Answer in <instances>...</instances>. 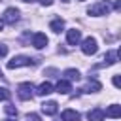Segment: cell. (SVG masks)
Masks as SVG:
<instances>
[{"label": "cell", "mask_w": 121, "mask_h": 121, "mask_svg": "<svg viewBox=\"0 0 121 121\" xmlns=\"http://www.w3.org/2000/svg\"><path fill=\"white\" fill-rule=\"evenodd\" d=\"M38 62H40V59H30V57H25V55H17L8 62V68L13 70V68H19V66H30V64H38Z\"/></svg>", "instance_id": "6da1fadb"}, {"label": "cell", "mask_w": 121, "mask_h": 121, "mask_svg": "<svg viewBox=\"0 0 121 121\" xmlns=\"http://www.w3.org/2000/svg\"><path fill=\"white\" fill-rule=\"evenodd\" d=\"M89 15H108L110 13V2L108 0H100L96 4H93L89 9H87Z\"/></svg>", "instance_id": "7a4b0ae2"}, {"label": "cell", "mask_w": 121, "mask_h": 121, "mask_svg": "<svg viewBox=\"0 0 121 121\" xmlns=\"http://www.w3.org/2000/svg\"><path fill=\"white\" fill-rule=\"evenodd\" d=\"M17 95H19L21 100H30V98L34 96V87H32V83H28V81L19 83V85H17Z\"/></svg>", "instance_id": "3957f363"}, {"label": "cell", "mask_w": 121, "mask_h": 121, "mask_svg": "<svg viewBox=\"0 0 121 121\" xmlns=\"http://www.w3.org/2000/svg\"><path fill=\"white\" fill-rule=\"evenodd\" d=\"M81 51L85 53V55H95L96 51H98V42L95 40V38H85L83 42H81Z\"/></svg>", "instance_id": "277c9868"}, {"label": "cell", "mask_w": 121, "mask_h": 121, "mask_svg": "<svg viewBox=\"0 0 121 121\" xmlns=\"http://www.w3.org/2000/svg\"><path fill=\"white\" fill-rule=\"evenodd\" d=\"M19 21V9L17 8H8L6 11H4V15H2V23H6V25H15Z\"/></svg>", "instance_id": "5b68a950"}, {"label": "cell", "mask_w": 121, "mask_h": 121, "mask_svg": "<svg viewBox=\"0 0 121 121\" xmlns=\"http://www.w3.org/2000/svg\"><path fill=\"white\" fill-rule=\"evenodd\" d=\"M117 59H119V53H117V51H108V53L102 57V62H98V64H96V68L112 66V64H115V62H117Z\"/></svg>", "instance_id": "8992f818"}, {"label": "cell", "mask_w": 121, "mask_h": 121, "mask_svg": "<svg viewBox=\"0 0 121 121\" xmlns=\"http://www.w3.org/2000/svg\"><path fill=\"white\" fill-rule=\"evenodd\" d=\"M66 42H68L70 45H78V43L81 42V30H78V28H70V30L66 32Z\"/></svg>", "instance_id": "52a82bcc"}, {"label": "cell", "mask_w": 121, "mask_h": 121, "mask_svg": "<svg viewBox=\"0 0 121 121\" xmlns=\"http://www.w3.org/2000/svg\"><path fill=\"white\" fill-rule=\"evenodd\" d=\"M47 36L43 34V32H36L34 36H32V45L36 47V49H43L45 45H47Z\"/></svg>", "instance_id": "ba28073f"}, {"label": "cell", "mask_w": 121, "mask_h": 121, "mask_svg": "<svg viewBox=\"0 0 121 121\" xmlns=\"http://www.w3.org/2000/svg\"><path fill=\"white\" fill-rule=\"evenodd\" d=\"M57 106H59V104H57L55 100H49V102H43V104H42V112H43L45 115H55V113H57V110H59Z\"/></svg>", "instance_id": "9c48e42d"}, {"label": "cell", "mask_w": 121, "mask_h": 121, "mask_svg": "<svg viewBox=\"0 0 121 121\" xmlns=\"http://www.w3.org/2000/svg\"><path fill=\"white\" fill-rule=\"evenodd\" d=\"M60 119H62V121H79L81 115H79L76 110H64V112L60 113Z\"/></svg>", "instance_id": "30bf717a"}, {"label": "cell", "mask_w": 121, "mask_h": 121, "mask_svg": "<svg viewBox=\"0 0 121 121\" xmlns=\"http://www.w3.org/2000/svg\"><path fill=\"white\" fill-rule=\"evenodd\" d=\"M87 119H89V121H104V110H100V108H93V110H89Z\"/></svg>", "instance_id": "8fae6325"}, {"label": "cell", "mask_w": 121, "mask_h": 121, "mask_svg": "<svg viewBox=\"0 0 121 121\" xmlns=\"http://www.w3.org/2000/svg\"><path fill=\"white\" fill-rule=\"evenodd\" d=\"M62 76H64V79H66V81H78V79L81 78V74H79L78 70H74V68L64 70V72H62Z\"/></svg>", "instance_id": "7c38bea8"}, {"label": "cell", "mask_w": 121, "mask_h": 121, "mask_svg": "<svg viewBox=\"0 0 121 121\" xmlns=\"http://www.w3.org/2000/svg\"><path fill=\"white\" fill-rule=\"evenodd\" d=\"M57 93H60V95H68L70 91H72V85H70V81H66V79H60L59 83H57Z\"/></svg>", "instance_id": "4fadbf2b"}, {"label": "cell", "mask_w": 121, "mask_h": 121, "mask_svg": "<svg viewBox=\"0 0 121 121\" xmlns=\"http://www.w3.org/2000/svg\"><path fill=\"white\" fill-rule=\"evenodd\" d=\"M100 89H102V85H100L96 79H93V81H89V83H87L81 91H83V93H98Z\"/></svg>", "instance_id": "5bb4252c"}, {"label": "cell", "mask_w": 121, "mask_h": 121, "mask_svg": "<svg viewBox=\"0 0 121 121\" xmlns=\"http://www.w3.org/2000/svg\"><path fill=\"white\" fill-rule=\"evenodd\" d=\"M51 93H53V85L49 81H43L36 91V95H40V96H45V95H51Z\"/></svg>", "instance_id": "9a60e30c"}, {"label": "cell", "mask_w": 121, "mask_h": 121, "mask_svg": "<svg viewBox=\"0 0 121 121\" xmlns=\"http://www.w3.org/2000/svg\"><path fill=\"white\" fill-rule=\"evenodd\" d=\"M104 115H108V117H113V119H117V117H121V106H117V104H112L106 112H104Z\"/></svg>", "instance_id": "2e32d148"}, {"label": "cell", "mask_w": 121, "mask_h": 121, "mask_svg": "<svg viewBox=\"0 0 121 121\" xmlns=\"http://www.w3.org/2000/svg\"><path fill=\"white\" fill-rule=\"evenodd\" d=\"M49 28H51L53 32H57V34H59V32L64 28V21H62L60 17H57V19H53V21L49 23Z\"/></svg>", "instance_id": "e0dca14e"}, {"label": "cell", "mask_w": 121, "mask_h": 121, "mask_svg": "<svg viewBox=\"0 0 121 121\" xmlns=\"http://www.w3.org/2000/svg\"><path fill=\"white\" fill-rule=\"evenodd\" d=\"M9 98H11V93L6 87H0V100H9Z\"/></svg>", "instance_id": "ac0fdd59"}, {"label": "cell", "mask_w": 121, "mask_h": 121, "mask_svg": "<svg viewBox=\"0 0 121 121\" xmlns=\"http://www.w3.org/2000/svg\"><path fill=\"white\" fill-rule=\"evenodd\" d=\"M4 110H6V113H8V115H11V117H15V115H17V108H15L13 104H8Z\"/></svg>", "instance_id": "d6986e66"}, {"label": "cell", "mask_w": 121, "mask_h": 121, "mask_svg": "<svg viewBox=\"0 0 121 121\" xmlns=\"http://www.w3.org/2000/svg\"><path fill=\"white\" fill-rule=\"evenodd\" d=\"M26 121H40V115L38 113H28L26 115Z\"/></svg>", "instance_id": "ffe728a7"}, {"label": "cell", "mask_w": 121, "mask_h": 121, "mask_svg": "<svg viewBox=\"0 0 121 121\" xmlns=\"http://www.w3.org/2000/svg\"><path fill=\"white\" fill-rule=\"evenodd\" d=\"M6 55H8V45L0 43V57H6Z\"/></svg>", "instance_id": "44dd1931"}, {"label": "cell", "mask_w": 121, "mask_h": 121, "mask_svg": "<svg viewBox=\"0 0 121 121\" xmlns=\"http://www.w3.org/2000/svg\"><path fill=\"white\" fill-rule=\"evenodd\" d=\"M112 81H113V85H115V87H119V85H121V81H119V76H113V79H112Z\"/></svg>", "instance_id": "7402d4cb"}, {"label": "cell", "mask_w": 121, "mask_h": 121, "mask_svg": "<svg viewBox=\"0 0 121 121\" xmlns=\"http://www.w3.org/2000/svg\"><path fill=\"white\" fill-rule=\"evenodd\" d=\"M42 2V6H51L53 4V0H40Z\"/></svg>", "instance_id": "603a6c76"}, {"label": "cell", "mask_w": 121, "mask_h": 121, "mask_svg": "<svg viewBox=\"0 0 121 121\" xmlns=\"http://www.w3.org/2000/svg\"><path fill=\"white\" fill-rule=\"evenodd\" d=\"M119 8H121V2H119V0H115V4H113V9H119Z\"/></svg>", "instance_id": "cb8c5ba5"}, {"label": "cell", "mask_w": 121, "mask_h": 121, "mask_svg": "<svg viewBox=\"0 0 121 121\" xmlns=\"http://www.w3.org/2000/svg\"><path fill=\"white\" fill-rule=\"evenodd\" d=\"M2 26H4V23H2V21H0V30H2Z\"/></svg>", "instance_id": "d4e9b609"}, {"label": "cell", "mask_w": 121, "mask_h": 121, "mask_svg": "<svg viewBox=\"0 0 121 121\" xmlns=\"http://www.w3.org/2000/svg\"><path fill=\"white\" fill-rule=\"evenodd\" d=\"M23 2H34V0H23Z\"/></svg>", "instance_id": "484cf974"}, {"label": "cell", "mask_w": 121, "mask_h": 121, "mask_svg": "<svg viewBox=\"0 0 121 121\" xmlns=\"http://www.w3.org/2000/svg\"><path fill=\"white\" fill-rule=\"evenodd\" d=\"M6 121H15V119H6Z\"/></svg>", "instance_id": "4316f807"}, {"label": "cell", "mask_w": 121, "mask_h": 121, "mask_svg": "<svg viewBox=\"0 0 121 121\" xmlns=\"http://www.w3.org/2000/svg\"><path fill=\"white\" fill-rule=\"evenodd\" d=\"M62 2H68V0H62Z\"/></svg>", "instance_id": "83f0119b"}, {"label": "cell", "mask_w": 121, "mask_h": 121, "mask_svg": "<svg viewBox=\"0 0 121 121\" xmlns=\"http://www.w3.org/2000/svg\"><path fill=\"white\" fill-rule=\"evenodd\" d=\"M78 2H83V0H78Z\"/></svg>", "instance_id": "f1b7e54d"}, {"label": "cell", "mask_w": 121, "mask_h": 121, "mask_svg": "<svg viewBox=\"0 0 121 121\" xmlns=\"http://www.w3.org/2000/svg\"><path fill=\"white\" fill-rule=\"evenodd\" d=\"M0 76H2V72H0Z\"/></svg>", "instance_id": "f546056e"}]
</instances>
